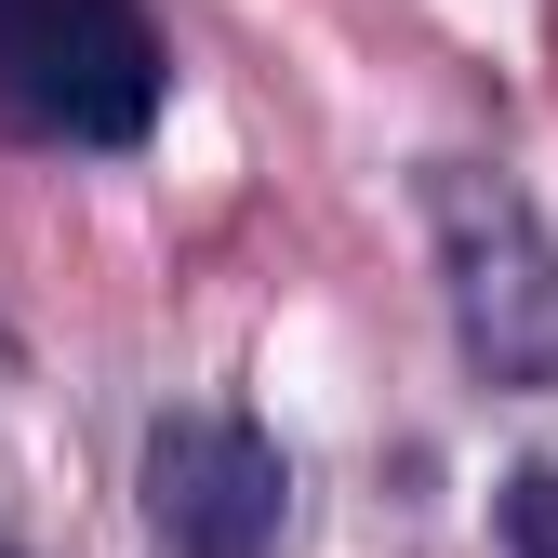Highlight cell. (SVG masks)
<instances>
[{"instance_id":"5b68a950","label":"cell","mask_w":558,"mask_h":558,"mask_svg":"<svg viewBox=\"0 0 558 558\" xmlns=\"http://www.w3.org/2000/svg\"><path fill=\"white\" fill-rule=\"evenodd\" d=\"M0 558H14V545H0Z\"/></svg>"},{"instance_id":"6da1fadb","label":"cell","mask_w":558,"mask_h":558,"mask_svg":"<svg viewBox=\"0 0 558 558\" xmlns=\"http://www.w3.org/2000/svg\"><path fill=\"white\" fill-rule=\"evenodd\" d=\"M426 227H439V279H452V332L493 386H558V240L545 214L478 173V160H439L426 173Z\"/></svg>"},{"instance_id":"7a4b0ae2","label":"cell","mask_w":558,"mask_h":558,"mask_svg":"<svg viewBox=\"0 0 558 558\" xmlns=\"http://www.w3.org/2000/svg\"><path fill=\"white\" fill-rule=\"evenodd\" d=\"M0 107L81 147H133L160 120V40L133 0H0Z\"/></svg>"},{"instance_id":"277c9868","label":"cell","mask_w":558,"mask_h":558,"mask_svg":"<svg viewBox=\"0 0 558 558\" xmlns=\"http://www.w3.org/2000/svg\"><path fill=\"white\" fill-rule=\"evenodd\" d=\"M506 545L519 558H558V465H519L506 478Z\"/></svg>"},{"instance_id":"3957f363","label":"cell","mask_w":558,"mask_h":558,"mask_svg":"<svg viewBox=\"0 0 558 558\" xmlns=\"http://www.w3.org/2000/svg\"><path fill=\"white\" fill-rule=\"evenodd\" d=\"M279 452L240 426V412H173L147 439V519L173 558H266L279 545Z\"/></svg>"}]
</instances>
